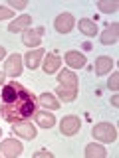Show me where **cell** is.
<instances>
[{"mask_svg": "<svg viewBox=\"0 0 119 158\" xmlns=\"http://www.w3.org/2000/svg\"><path fill=\"white\" fill-rule=\"evenodd\" d=\"M12 132L26 138V140H32L38 135V128L32 127V123H28V121H16V123H12Z\"/></svg>", "mask_w": 119, "mask_h": 158, "instance_id": "5b68a950", "label": "cell"}, {"mask_svg": "<svg viewBox=\"0 0 119 158\" xmlns=\"http://www.w3.org/2000/svg\"><path fill=\"white\" fill-rule=\"evenodd\" d=\"M97 8L101 10V12H105V14H113V12H117L119 4H117V0H99Z\"/></svg>", "mask_w": 119, "mask_h": 158, "instance_id": "44dd1931", "label": "cell"}, {"mask_svg": "<svg viewBox=\"0 0 119 158\" xmlns=\"http://www.w3.org/2000/svg\"><path fill=\"white\" fill-rule=\"evenodd\" d=\"M4 73L10 77H18L20 73H22V56L20 53H12L6 63H4Z\"/></svg>", "mask_w": 119, "mask_h": 158, "instance_id": "8992f818", "label": "cell"}, {"mask_svg": "<svg viewBox=\"0 0 119 158\" xmlns=\"http://www.w3.org/2000/svg\"><path fill=\"white\" fill-rule=\"evenodd\" d=\"M32 24V16H18L16 20H12L8 26V32L16 34V32H24V30H28V26Z\"/></svg>", "mask_w": 119, "mask_h": 158, "instance_id": "5bb4252c", "label": "cell"}, {"mask_svg": "<svg viewBox=\"0 0 119 158\" xmlns=\"http://www.w3.org/2000/svg\"><path fill=\"white\" fill-rule=\"evenodd\" d=\"M34 117H36L38 127H42V128H52L56 125V117H54L52 113H48V111H36Z\"/></svg>", "mask_w": 119, "mask_h": 158, "instance_id": "9a60e30c", "label": "cell"}, {"mask_svg": "<svg viewBox=\"0 0 119 158\" xmlns=\"http://www.w3.org/2000/svg\"><path fill=\"white\" fill-rule=\"evenodd\" d=\"M56 95L60 97V101H64V103H72V101H76V97H77V89H69V87L58 85Z\"/></svg>", "mask_w": 119, "mask_h": 158, "instance_id": "ac0fdd59", "label": "cell"}, {"mask_svg": "<svg viewBox=\"0 0 119 158\" xmlns=\"http://www.w3.org/2000/svg\"><path fill=\"white\" fill-rule=\"evenodd\" d=\"M79 32H82L83 36H87V38H93V36L97 34V26H95V22H91V20H87V18L79 20Z\"/></svg>", "mask_w": 119, "mask_h": 158, "instance_id": "d6986e66", "label": "cell"}, {"mask_svg": "<svg viewBox=\"0 0 119 158\" xmlns=\"http://www.w3.org/2000/svg\"><path fill=\"white\" fill-rule=\"evenodd\" d=\"M113 67V59L107 56H101L95 59V75H105V73L111 71Z\"/></svg>", "mask_w": 119, "mask_h": 158, "instance_id": "e0dca14e", "label": "cell"}, {"mask_svg": "<svg viewBox=\"0 0 119 158\" xmlns=\"http://www.w3.org/2000/svg\"><path fill=\"white\" fill-rule=\"evenodd\" d=\"M4 79H6V73L0 71V85H4Z\"/></svg>", "mask_w": 119, "mask_h": 158, "instance_id": "4316f807", "label": "cell"}, {"mask_svg": "<svg viewBox=\"0 0 119 158\" xmlns=\"http://www.w3.org/2000/svg\"><path fill=\"white\" fill-rule=\"evenodd\" d=\"M107 87L113 89V91H117V87H119V73H117V71H113L111 77L107 79Z\"/></svg>", "mask_w": 119, "mask_h": 158, "instance_id": "7402d4cb", "label": "cell"}, {"mask_svg": "<svg viewBox=\"0 0 119 158\" xmlns=\"http://www.w3.org/2000/svg\"><path fill=\"white\" fill-rule=\"evenodd\" d=\"M79 128H82V121H79V117H76V115L64 117L62 123H60V132H62L64 136H73V135H77Z\"/></svg>", "mask_w": 119, "mask_h": 158, "instance_id": "3957f363", "label": "cell"}, {"mask_svg": "<svg viewBox=\"0 0 119 158\" xmlns=\"http://www.w3.org/2000/svg\"><path fill=\"white\" fill-rule=\"evenodd\" d=\"M12 16H14V12L10 8L0 6V20H8V18H12Z\"/></svg>", "mask_w": 119, "mask_h": 158, "instance_id": "cb8c5ba5", "label": "cell"}, {"mask_svg": "<svg viewBox=\"0 0 119 158\" xmlns=\"http://www.w3.org/2000/svg\"><path fill=\"white\" fill-rule=\"evenodd\" d=\"M44 56H46V52H44V48H36L34 52H28L26 53V65L30 67V69H36L40 63H42V59H44Z\"/></svg>", "mask_w": 119, "mask_h": 158, "instance_id": "8fae6325", "label": "cell"}, {"mask_svg": "<svg viewBox=\"0 0 119 158\" xmlns=\"http://www.w3.org/2000/svg\"><path fill=\"white\" fill-rule=\"evenodd\" d=\"M34 158H54V154L48 150H38V152H34Z\"/></svg>", "mask_w": 119, "mask_h": 158, "instance_id": "d4e9b609", "label": "cell"}, {"mask_svg": "<svg viewBox=\"0 0 119 158\" xmlns=\"http://www.w3.org/2000/svg\"><path fill=\"white\" fill-rule=\"evenodd\" d=\"M54 26L60 34H69L73 28V16L69 12H62L60 16L56 18V22H54Z\"/></svg>", "mask_w": 119, "mask_h": 158, "instance_id": "52a82bcc", "label": "cell"}, {"mask_svg": "<svg viewBox=\"0 0 119 158\" xmlns=\"http://www.w3.org/2000/svg\"><path fill=\"white\" fill-rule=\"evenodd\" d=\"M66 63L72 69H79V67H83L87 63V59L83 53H79V52H68L66 53Z\"/></svg>", "mask_w": 119, "mask_h": 158, "instance_id": "7c38bea8", "label": "cell"}, {"mask_svg": "<svg viewBox=\"0 0 119 158\" xmlns=\"http://www.w3.org/2000/svg\"><path fill=\"white\" fill-rule=\"evenodd\" d=\"M38 103L44 109H48V111H58L60 109V101L56 99V95H52V93H42V95L38 97Z\"/></svg>", "mask_w": 119, "mask_h": 158, "instance_id": "2e32d148", "label": "cell"}, {"mask_svg": "<svg viewBox=\"0 0 119 158\" xmlns=\"http://www.w3.org/2000/svg\"><path fill=\"white\" fill-rule=\"evenodd\" d=\"M105 148L101 144H95V142H91V144L86 146V158H105Z\"/></svg>", "mask_w": 119, "mask_h": 158, "instance_id": "ffe728a7", "label": "cell"}, {"mask_svg": "<svg viewBox=\"0 0 119 158\" xmlns=\"http://www.w3.org/2000/svg\"><path fill=\"white\" fill-rule=\"evenodd\" d=\"M111 105H113V107H117V105H119V97H117V95H113V97H111Z\"/></svg>", "mask_w": 119, "mask_h": 158, "instance_id": "484cf974", "label": "cell"}, {"mask_svg": "<svg viewBox=\"0 0 119 158\" xmlns=\"http://www.w3.org/2000/svg\"><path fill=\"white\" fill-rule=\"evenodd\" d=\"M4 56H6V49H4V48H2V46H0V59H2V57H4Z\"/></svg>", "mask_w": 119, "mask_h": 158, "instance_id": "83f0119b", "label": "cell"}, {"mask_svg": "<svg viewBox=\"0 0 119 158\" xmlns=\"http://www.w3.org/2000/svg\"><path fill=\"white\" fill-rule=\"evenodd\" d=\"M117 38H119V24H117V22L109 24V26H107V28L101 32V36H99V40H101V44H103V46L115 44V42H117Z\"/></svg>", "mask_w": 119, "mask_h": 158, "instance_id": "9c48e42d", "label": "cell"}, {"mask_svg": "<svg viewBox=\"0 0 119 158\" xmlns=\"http://www.w3.org/2000/svg\"><path fill=\"white\" fill-rule=\"evenodd\" d=\"M58 79H60V85L69 87V89H77V75L72 71V69H64V71L58 75Z\"/></svg>", "mask_w": 119, "mask_h": 158, "instance_id": "4fadbf2b", "label": "cell"}, {"mask_svg": "<svg viewBox=\"0 0 119 158\" xmlns=\"http://www.w3.org/2000/svg\"><path fill=\"white\" fill-rule=\"evenodd\" d=\"M8 4H10L12 8H16V10H24V8L28 6L26 0H8Z\"/></svg>", "mask_w": 119, "mask_h": 158, "instance_id": "603a6c76", "label": "cell"}, {"mask_svg": "<svg viewBox=\"0 0 119 158\" xmlns=\"http://www.w3.org/2000/svg\"><path fill=\"white\" fill-rule=\"evenodd\" d=\"M24 146L18 138H6V140L0 142V154H4L6 158H16L22 154Z\"/></svg>", "mask_w": 119, "mask_h": 158, "instance_id": "277c9868", "label": "cell"}, {"mask_svg": "<svg viewBox=\"0 0 119 158\" xmlns=\"http://www.w3.org/2000/svg\"><path fill=\"white\" fill-rule=\"evenodd\" d=\"M91 135L97 142H115L117 140V128L111 123H99L91 128Z\"/></svg>", "mask_w": 119, "mask_h": 158, "instance_id": "7a4b0ae2", "label": "cell"}, {"mask_svg": "<svg viewBox=\"0 0 119 158\" xmlns=\"http://www.w3.org/2000/svg\"><path fill=\"white\" fill-rule=\"evenodd\" d=\"M42 32L44 30L42 28H38V30H24L22 32V42L26 44L28 48H38L40 46V42H42Z\"/></svg>", "mask_w": 119, "mask_h": 158, "instance_id": "ba28073f", "label": "cell"}, {"mask_svg": "<svg viewBox=\"0 0 119 158\" xmlns=\"http://www.w3.org/2000/svg\"><path fill=\"white\" fill-rule=\"evenodd\" d=\"M60 65H62V59H60L58 53H48L46 57H44V61H42V69L46 73H54V71H58Z\"/></svg>", "mask_w": 119, "mask_h": 158, "instance_id": "30bf717a", "label": "cell"}, {"mask_svg": "<svg viewBox=\"0 0 119 158\" xmlns=\"http://www.w3.org/2000/svg\"><path fill=\"white\" fill-rule=\"evenodd\" d=\"M0 135H2V128H0Z\"/></svg>", "mask_w": 119, "mask_h": 158, "instance_id": "f1b7e54d", "label": "cell"}, {"mask_svg": "<svg viewBox=\"0 0 119 158\" xmlns=\"http://www.w3.org/2000/svg\"><path fill=\"white\" fill-rule=\"evenodd\" d=\"M36 99L26 87L18 85L16 81L4 83L2 87V107L0 113L10 123L16 121H30L36 115Z\"/></svg>", "mask_w": 119, "mask_h": 158, "instance_id": "6da1fadb", "label": "cell"}]
</instances>
